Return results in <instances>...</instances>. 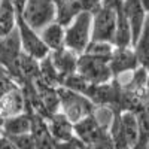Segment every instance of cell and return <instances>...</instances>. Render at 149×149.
Wrapping results in <instances>:
<instances>
[{
	"label": "cell",
	"instance_id": "1",
	"mask_svg": "<svg viewBox=\"0 0 149 149\" xmlns=\"http://www.w3.org/2000/svg\"><path fill=\"white\" fill-rule=\"evenodd\" d=\"M91 27H93V14L82 10L76 15L64 31V46L78 55L84 54L86 46L91 42Z\"/></svg>",
	"mask_w": 149,
	"mask_h": 149
},
{
	"label": "cell",
	"instance_id": "2",
	"mask_svg": "<svg viewBox=\"0 0 149 149\" xmlns=\"http://www.w3.org/2000/svg\"><path fill=\"white\" fill-rule=\"evenodd\" d=\"M58 97H60V112L64 113L73 124L88 116L95 109V104L86 95L76 93L70 88H66V86H58Z\"/></svg>",
	"mask_w": 149,
	"mask_h": 149
},
{
	"label": "cell",
	"instance_id": "3",
	"mask_svg": "<svg viewBox=\"0 0 149 149\" xmlns=\"http://www.w3.org/2000/svg\"><path fill=\"white\" fill-rule=\"evenodd\" d=\"M110 58L98 57L88 52H84L78 57L76 73H79L84 79H86L93 85H102L113 79L112 70L109 66Z\"/></svg>",
	"mask_w": 149,
	"mask_h": 149
},
{
	"label": "cell",
	"instance_id": "4",
	"mask_svg": "<svg viewBox=\"0 0 149 149\" xmlns=\"http://www.w3.org/2000/svg\"><path fill=\"white\" fill-rule=\"evenodd\" d=\"M19 12L24 21L37 33L48 24L57 21V8L54 0H26Z\"/></svg>",
	"mask_w": 149,
	"mask_h": 149
},
{
	"label": "cell",
	"instance_id": "5",
	"mask_svg": "<svg viewBox=\"0 0 149 149\" xmlns=\"http://www.w3.org/2000/svg\"><path fill=\"white\" fill-rule=\"evenodd\" d=\"M22 52L21 39L18 29L15 27L9 34L0 37V64H2L17 82V73H18V61Z\"/></svg>",
	"mask_w": 149,
	"mask_h": 149
},
{
	"label": "cell",
	"instance_id": "6",
	"mask_svg": "<svg viewBox=\"0 0 149 149\" xmlns=\"http://www.w3.org/2000/svg\"><path fill=\"white\" fill-rule=\"evenodd\" d=\"M17 29H18V33H19L21 46H22L24 52H27L29 55L34 57L39 61L49 54V49L43 43V40L40 39V34L36 30H33L29 24L24 21L21 12L18 9H17Z\"/></svg>",
	"mask_w": 149,
	"mask_h": 149
},
{
	"label": "cell",
	"instance_id": "7",
	"mask_svg": "<svg viewBox=\"0 0 149 149\" xmlns=\"http://www.w3.org/2000/svg\"><path fill=\"white\" fill-rule=\"evenodd\" d=\"M73 133L84 145H86L88 148L110 136L109 128L104 127L103 124L95 118L94 112L90 113L88 116L82 118L81 121L74 122L73 124Z\"/></svg>",
	"mask_w": 149,
	"mask_h": 149
},
{
	"label": "cell",
	"instance_id": "8",
	"mask_svg": "<svg viewBox=\"0 0 149 149\" xmlns=\"http://www.w3.org/2000/svg\"><path fill=\"white\" fill-rule=\"evenodd\" d=\"M109 66L112 70V76L113 78H119L124 73H131L133 70H136L140 64H139V58L136 54L133 46H127V48H119L115 46L113 52H112Z\"/></svg>",
	"mask_w": 149,
	"mask_h": 149
},
{
	"label": "cell",
	"instance_id": "9",
	"mask_svg": "<svg viewBox=\"0 0 149 149\" xmlns=\"http://www.w3.org/2000/svg\"><path fill=\"white\" fill-rule=\"evenodd\" d=\"M122 10L130 22V27L133 31V46H134L145 26L148 12L142 0H122Z\"/></svg>",
	"mask_w": 149,
	"mask_h": 149
},
{
	"label": "cell",
	"instance_id": "10",
	"mask_svg": "<svg viewBox=\"0 0 149 149\" xmlns=\"http://www.w3.org/2000/svg\"><path fill=\"white\" fill-rule=\"evenodd\" d=\"M49 57H51L61 81H64L67 76H70L73 73H76L78 57H79L76 52H73L70 49H67L66 46H63L60 49H55V51H49Z\"/></svg>",
	"mask_w": 149,
	"mask_h": 149
},
{
	"label": "cell",
	"instance_id": "11",
	"mask_svg": "<svg viewBox=\"0 0 149 149\" xmlns=\"http://www.w3.org/2000/svg\"><path fill=\"white\" fill-rule=\"evenodd\" d=\"M36 149H55V140L49 131L46 118L39 113H31V130H30Z\"/></svg>",
	"mask_w": 149,
	"mask_h": 149
},
{
	"label": "cell",
	"instance_id": "12",
	"mask_svg": "<svg viewBox=\"0 0 149 149\" xmlns=\"http://www.w3.org/2000/svg\"><path fill=\"white\" fill-rule=\"evenodd\" d=\"M21 112H26V98H24L22 90L19 86H15L0 98V116L6 119Z\"/></svg>",
	"mask_w": 149,
	"mask_h": 149
},
{
	"label": "cell",
	"instance_id": "13",
	"mask_svg": "<svg viewBox=\"0 0 149 149\" xmlns=\"http://www.w3.org/2000/svg\"><path fill=\"white\" fill-rule=\"evenodd\" d=\"M48 127L49 131H51L52 137L55 142H66L74 137L73 133V122L61 112H57V113L51 115L48 119Z\"/></svg>",
	"mask_w": 149,
	"mask_h": 149
},
{
	"label": "cell",
	"instance_id": "14",
	"mask_svg": "<svg viewBox=\"0 0 149 149\" xmlns=\"http://www.w3.org/2000/svg\"><path fill=\"white\" fill-rule=\"evenodd\" d=\"M64 31H66V27L63 24L54 21L51 24H48L43 30H40L39 34L49 51H55V49L64 46Z\"/></svg>",
	"mask_w": 149,
	"mask_h": 149
},
{
	"label": "cell",
	"instance_id": "15",
	"mask_svg": "<svg viewBox=\"0 0 149 149\" xmlns=\"http://www.w3.org/2000/svg\"><path fill=\"white\" fill-rule=\"evenodd\" d=\"M31 113L33 112H21L18 115L9 116L3 122V134L5 136H17L30 133L31 130Z\"/></svg>",
	"mask_w": 149,
	"mask_h": 149
},
{
	"label": "cell",
	"instance_id": "16",
	"mask_svg": "<svg viewBox=\"0 0 149 149\" xmlns=\"http://www.w3.org/2000/svg\"><path fill=\"white\" fill-rule=\"evenodd\" d=\"M57 8V21L67 27L76 18L78 14L82 12V6L79 0H54Z\"/></svg>",
	"mask_w": 149,
	"mask_h": 149
},
{
	"label": "cell",
	"instance_id": "17",
	"mask_svg": "<svg viewBox=\"0 0 149 149\" xmlns=\"http://www.w3.org/2000/svg\"><path fill=\"white\" fill-rule=\"evenodd\" d=\"M17 27V9L14 0H0V37Z\"/></svg>",
	"mask_w": 149,
	"mask_h": 149
},
{
	"label": "cell",
	"instance_id": "18",
	"mask_svg": "<svg viewBox=\"0 0 149 149\" xmlns=\"http://www.w3.org/2000/svg\"><path fill=\"white\" fill-rule=\"evenodd\" d=\"M133 48H134L136 54H137L139 64L149 72V14L146 17L145 26L142 29V33L139 36V39H137V42H136V45Z\"/></svg>",
	"mask_w": 149,
	"mask_h": 149
},
{
	"label": "cell",
	"instance_id": "19",
	"mask_svg": "<svg viewBox=\"0 0 149 149\" xmlns=\"http://www.w3.org/2000/svg\"><path fill=\"white\" fill-rule=\"evenodd\" d=\"M39 66H40V78L46 84L54 85V86H61L63 81H61L60 74H58V72H57V69L52 63V60H51V57H49V54L39 61Z\"/></svg>",
	"mask_w": 149,
	"mask_h": 149
},
{
	"label": "cell",
	"instance_id": "20",
	"mask_svg": "<svg viewBox=\"0 0 149 149\" xmlns=\"http://www.w3.org/2000/svg\"><path fill=\"white\" fill-rule=\"evenodd\" d=\"M6 137L14 143L17 149H36V143L31 133H24V134H17V136H6Z\"/></svg>",
	"mask_w": 149,
	"mask_h": 149
},
{
	"label": "cell",
	"instance_id": "21",
	"mask_svg": "<svg viewBox=\"0 0 149 149\" xmlns=\"http://www.w3.org/2000/svg\"><path fill=\"white\" fill-rule=\"evenodd\" d=\"M82 10L90 12V14H94V12L102 6V0H79Z\"/></svg>",
	"mask_w": 149,
	"mask_h": 149
},
{
	"label": "cell",
	"instance_id": "22",
	"mask_svg": "<svg viewBox=\"0 0 149 149\" xmlns=\"http://www.w3.org/2000/svg\"><path fill=\"white\" fill-rule=\"evenodd\" d=\"M90 149H115V143H113V140H112L110 136H109V137H106V139H103L100 142H97L95 145L90 146Z\"/></svg>",
	"mask_w": 149,
	"mask_h": 149
},
{
	"label": "cell",
	"instance_id": "23",
	"mask_svg": "<svg viewBox=\"0 0 149 149\" xmlns=\"http://www.w3.org/2000/svg\"><path fill=\"white\" fill-rule=\"evenodd\" d=\"M0 149H17L15 146H14V143H12L6 136L3 134V136H0Z\"/></svg>",
	"mask_w": 149,
	"mask_h": 149
},
{
	"label": "cell",
	"instance_id": "24",
	"mask_svg": "<svg viewBox=\"0 0 149 149\" xmlns=\"http://www.w3.org/2000/svg\"><path fill=\"white\" fill-rule=\"evenodd\" d=\"M6 76H10V74H9V72L2 66V64H0V79H2V78H6Z\"/></svg>",
	"mask_w": 149,
	"mask_h": 149
},
{
	"label": "cell",
	"instance_id": "25",
	"mask_svg": "<svg viewBox=\"0 0 149 149\" xmlns=\"http://www.w3.org/2000/svg\"><path fill=\"white\" fill-rule=\"evenodd\" d=\"M24 3H26V0H14V5H15V8H18V9H22Z\"/></svg>",
	"mask_w": 149,
	"mask_h": 149
},
{
	"label": "cell",
	"instance_id": "26",
	"mask_svg": "<svg viewBox=\"0 0 149 149\" xmlns=\"http://www.w3.org/2000/svg\"><path fill=\"white\" fill-rule=\"evenodd\" d=\"M115 149H133L127 145H121V143H115Z\"/></svg>",
	"mask_w": 149,
	"mask_h": 149
},
{
	"label": "cell",
	"instance_id": "27",
	"mask_svg": "<svg viewBox=\"0 0 149 149\" xmlns=\"http://www.w3.org/2000/svg\"><path fill=\"white\" fill-rule=\"evenodd\" d=\"M142 3H143V6H145L146 12H148V14H149V0H142Z\"/></svg>",
	"mask_w": 149,
	"mask_h": 149
},
{
	"label": "cell",
	"instance_id": "28",
	"mask_svg": "<svg viewBox=\"0 0 149 149\" xmlns=\"http://www.w3.org/2000/svg\"><path fill=\"white\" fill-rule=\"evenodd\" d=\"M3 122H5V119L0 116V136H3Z\"/></svg>",
	"mask_w": 149,
	"mask_h": 149
},
{
	"label": "cell",
	"instance_id": "29",
	"mask_svg": "<svg viewBox=\"0 0 149 149\" xmlns=\"http://www.w3.org/2000/svg\"><path fill=\"white\" fill-rule=\"evenodd\" d=\"M146 97L149 100V76H148V81H146Z\"/></svg>",
	"mask_w": 149,
	"mask_h": 149
},
{
	"label": "cell",
	"instance_id": "30",
	"mask_svg": "<svg viewBox=\"0 0 149 149\" xmlns=\"http://www.w3.org/2000/svg\"><path fill=\"white\" fill-rule=\"evenodd\" d=\"M146 149H149V143H148V148H146Z\"/></svg>",
	"mask_w": 149,
	"mask_h": 149
}]
</instances>
